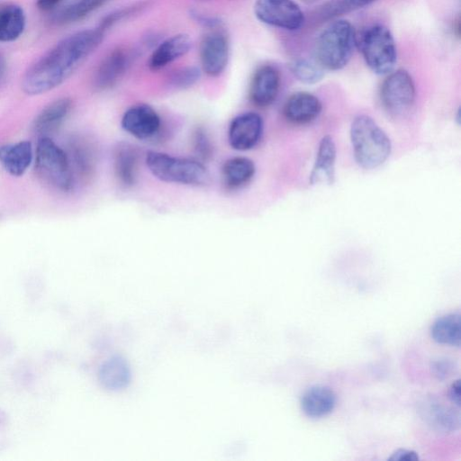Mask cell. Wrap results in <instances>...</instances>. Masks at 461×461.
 <instances>
[{
	"instance_id": "1",
	"label": "cell",
	"mask_w": 461,
	"mask_h": 461,
	"mask_svg": "<svg viewBox=\"0 0 461 461\" xmlns=\"http://www.w3.org/2000/svg\"><path fill=\"white\" fill-rule=\"evenodd\" d=\"M104 32L98 27L61 40L27 69L22 80L23 92L35 95L61 85L100 45Z\"/></svg>"
},
{
	"instance_id": "2",
	"label": "cell",
	"mask_w": 461,
	"mask_h": 461,
	"mask_svg": "<svg viewBox=\"0 0 461 461\" xmlns=\"http://www.w3.org/2000/svg\"><path fill=\"white\" fill-rule=\"evenodd\" d=\"M350 140L355 159L365 169L381 166L390 156V139L367 115L355 117L350 127Z\"/></svg>"
},
{
	"instance_id": "3",
	"label": "cell",
	"mask_w": 461,
	"mask_h": 461,
	"mask_svg": "<svg viewBox=\"0 0 461 461\" xmlns=\"http://www.w3.org/2000/svg\"><path fill=\"white\" fill-rule=\"evenodd\" d=\"M357 37L353 25L338 19L327 25L315 43V59L325 70H339L349 62Z\"/></svg>"
},
{
	"instance_id": "4",
	"label": "cell",
	"mask_w": 461,
	"mask_h": 461,
	"mask_svg": "<svg viewBox=\"0 0 461 461\" xmlns=\"http://www.w3.org/2000/svg\"><path fill=\"white\" fill-rule=\"evenodd\" d=\"M145 161L151 174L163 182L198 186L210 180L207 168L198 160L149 151Z\"/></svg>"
},
{
	"instance_id": "5",
	"label": "cell",
	"mask_w": 461,
	"mask_h": 461,
	"mask_svg": "<svg viewBox=\"0 0 461 461\" xmlns=\"http://www.w3.org/2000/svg\"><path fill=\"white\" fill-rule=\"evenodd\" d=\"M35 167L40 177L51 187L68 192L75 184L68 154L49 137H41L36 148Z\"/></svg>"
},
{
	"instance_id": "6",
	"label": "cell",
	"mask_w": 461,
	"mask_h": 461,
	"mask_svg": "<svg viewBox=\"0 0 461 461\" xmlns=\"http://www.w3.org/2000/svg\"><path fill=\"white\" fill-rule=\"evenodd\" d=\"M367 67L377 75L389 74L397 62V49L391 31L381 24L367 27L357 41Z\"/></svg>"
},
{
	"instance_id": "7",
	"label": "cell",
	"mask_w": 461,
	"mask_h": 461,
	"mask_svg": "<svg viewBox=\"0 0 461 461\" xmlns=\"http://www.w3.org/2000/svg\"><path fill=\"white\" fill-rule=\"evenodd\" d=\"M415 86L404 69L391 71L384 80L380 98L385 110L393 115L408 112L415 101Z\"/></svg>"
},
{
	"instance_id": "8",
	"label": "cell",
	"mask_w": 461,
	"mask_h": 461,
	"mask_svg": "<svg viewBox=\"0 0 461 461\" xmlns=\"http://www.w3.org/2000/svg\"><path fill=\"white\" fill-rule=\"evenodd\" d=\"M253 10L260 22L274 27L296 31L304 23V14L294 0H257Z\"/></svg>"
},
{
	"instance_id": "9",
	"label": "cell",
	"mask_w": 461,
	"mask_h": 461,
	"mask_svg": "<svg viewBox=\"0 0 461 461\" xmlns=\"http://www.w3.org/2000/svg\"><path fill=\"white\" fill-rule=\"evenodd\" d=\"M262 131L261 116L252 112L244 113L232 119L228 130V140L236 150H249L258 144Z\"/></svg>"
},
{
	"instance_id": "10",
	"label": "cell",
	"mask_w": 461,
	"mask_h": 461,
	"mask_svg": "<svg viewBox=\"0 0 461 461\" xmlns=\"http://www.w3.org/2000/svg\"><path fill=\"white\" fill-rule=\"evenodd\" d=\"M160 117L149 104H140L130 107L122 117V129L140 140L155 136L160 129Z\"/></svg>"
},
{
	"instance_id": "11",
	"label": "cell",
	"mask_w": 461,
	"mask_h": 461,
	"mask_svg": "<svg viewBox=\"0 0 461 461\" xmlns=\"http://www.w3.org/2000/svg\"><path fill=\"white\" fill-rule=\"evenodd\" d=\"M229 42L226 36L219 32L203 37L200 44V60L203 72L210 77L221 75L229 60Z\"/></svg>"
},
{
	"instance_id": "12",
	"label": "cell",
	"mask_w": 461,
	"mask_h": 461,
	"mask_svg": "<svg viewBox=\"0 0 461 461\" xmlns=\"http://www.w3.org/2000/svg\"><path fill=\"white\" fill-rule=\"evenodd\" d=\"M280 87V74L270 65H265L254 73L250 87L251 102L258 107L270 105L276 98Z\"/></svg>"
},
{
	"instance_id": "13",
	"label": "cell",
	"mask_w": 461,
	"mask_h": 461,
	"mask_svg": "<svg viewBox=\"0 0 461 461\" xmlns=\"http://www.w3.org/2000/svg\"><path fill=\"white\" fill-rule=\"evenodd\" d=\"M131 54L124 49L111 51L99 65L95 77L94 85L98 90L113 86L126 71Z\"/></svg>"
},
{
	"instance_id": "14",
	"label": "cell",
	"mask_w": 461,
	"mask_h": 461,
	"mask_svg": "<svg viewBox=\"0 0 461 461\" xmlns=\"http://www.w3.org/2000/svg\"><path fill=\"white\" fill-rule=\"evenodd\" d=\"M321 109V103L317 96L307 92H297L286 100L284 115L293 123L305 124L315 120Z\"/></svg>"
},
{
	"instance_id": "15",
	"label": "cell",
	"mask_w": 461,
	"mask_h": 461,
	"mask_svg": "<svg viewBox=\"0 0 461 461\" xmlns=\"http://www.w3.org/2000/svg\"><path fill=\"white\" fill-rule=\"evenodd\" d=\"M336 401V394L331 388L316 384L303 393L300 404L306 416L318 419L330 413L335 408Z\"/></svg>"
},
{
	"instance_id": "16",
	"label": "cell",
	"mask_w": 461,
	"mask_h": 461,
	"mask_svg": "<svg viewBox=\"0 0 461 461\" xmlns=\"http://www.w3.org/2000/svg\"><path fill=\"white\" fill-rule=\"evenodd\" d=\"M192 46V41L187 34L173 35L163 41L152 52L149 67L152 70H159L173 61L185 55Z\"/></svg>"
},
{
	"instance_id": "17",
	"label": "cell",
	"mask_w": 461,
	"mask_h": 461,
	"mask_svg": "<svg viewBox=\"0 0 461 461\" xmlns=\"http://www.w3.org/2000/svg\"><path fill=\"white\" fill-rule=\"evenodd\" d=\"M140 152L129 143H120L113 154V168L118 182L125 187L132 186L137 179Z\"/></svg>"
},
{
	"instance_id": "18",
	"label": "cell",
	"mask_w": 461,
	"mask_h": 461,
	"mask_svg": "<svg viewBox=\"0 0 461 461\" xmlns=\"http://www.w3.org/2000/svg\"><path fill=\"white\" fill-rule=\"evenodd\" d=\"M335 143L330 136H324L320 141L316 160L310 176L311 184H332L335 177Z\"/></svg>"
},
{
	"instance_id": "19",
	"label": "cell",
	"mask_w": 461,
	"mask_h": 461,
	"mask_svg": "<svg viewBox=\"0 0 461 461\" xmlns=\"http://www.w3.org/2000/svg\"><path fill=\"white\" fill-rule=\"evenodd\" d=\"M72 108L69 98H60L46 107L36 116L33 122L34 132L41 137H48L56 131L67 118Z\"/></svg>"
},
{
	"instance_id": "20",
	"label": "cell",
	"mask_w": 461,
	"mask_h": 461,
	"mask_svg": "<svg viewBox=\"0 0 461 461\" xmlns=\"http://www.w3.org/2000/svg\"><path fill=\"white\" fill-rule=\"evenodd\" d=\"M422 412L424 413L425 420L438 431L444 433L453 432L460 426L459 411L444 405L438 401H426Z\"/></svg>"
},
{
	"instance_id": "21",
	"label": "cell",
	"mask_w": 461,
	"mask_h": 461,
	"mask_svg": "<svg viewBox=\"0 0 461 461\" xmlns=\"http://www.w3.org/2000/svg\"><path fill=\"white\" fill-rule=\"evenodd\" d=\"M32 159V147L29 141H19L0 147V163L12 176H22Z\"/></svg>"
},
{
	"instance_id": "22",
	"label": "cell",
	"mask_w": 461,
	"mask_h": 461,
	"mask_svg": "<svg viewBox=\"0 0 461 461\" xmlns=\"http://www.w3.org/2000/svg\"><path fill=\"white\" fill-rule=\"evenodd\" d=\"M430 336L438 344L459 348L461 345L460 312H448L437 318L430 327Z\"/></svg>"
},
{
	"instance_id": "23",
	"label": "cell",
	"mask_w": 461,
	"mask_h": 461,
	"mask_svg": "<svg viewBox=\"0 0 461 461\" xmlns=\"http://www.w3.org/2000/svg\"><path fill=\"white\" fill-rule=\"evenodd\" d=\"M256 171L253 161L245 157L227 159L221 167L224 185L230 189H237L248 184Z\"/></svg>"
},
{
	"instance_id": "24",
	"label": "cell",
	"mask_w": 461,
	"mask_h": 461,
	"mask_svg": "<svg viewBox=\"0 0 461 461\" xmlns=\"http://www.w3.org/2000/svg\"><path fill=\"white\" fill-rule=\"evenodd\" d=\"M25 27V14L15 4H0V42H9L21 36Z\"/></svg>"
},
{
	"instance_id": "25",
	"label": "cell",
	"mask_w": 461,
	"mask_h": 461,
	"mask_svg": "<svg viewBox=\"0 0 461 461\" xmlns=\"http://www.w3.org/2000/svg\"><path fill=\"white\" fill-rule=\"evenodd\" d=\"M109 0H72L53 15L56 24L72 23L86 17Z\"/></svg>"
},
{
	"instance_id": "26",
	"label": "cell",
	"mask_w": 461,
	"mask_h": 461,
	"mask_svg": "<svg viewBox=\"0 0 461 461\" xmlns=\"http://www.w3.org/2000/svg\"><path fill=\"white\" fill-rule=\"evenodd\" d=\"M68 157L74 174L86 177L93 170L94 160L90 146L83 140H73L69 145Z\"/></svg>"
},
{
	"instance_id": "27",
	"label": "cell",
	"mask_w": 461,
	"mask_h": 461,
	"mask_svg": "<svg viewBox=\"0 0 461 461\" xmlns=\"http://www.w3.org/2000/svg\"><path fill=\"white\" fill-rule=\"evenodd\" d=\"M293 75L302 83L315 84L324 77L325 69L316 59L300 58L294 59L290 66Z\"/></svg>"
},
{
	"instance_id": "28",
	"label": "cell",
	"mask_w": 461,
	"mask_h": 461,
	"mask_svg": "<svg viewBox=\"0 0 461 461\" xmlns=\"http://www.w3.org/2000/svg\"><path fill=\"white\" fill-rule=\"evenodd\" d=\"M376 0H330L321 9L324 19L335 18L367 6Z\"/></svg>"
},
{
	"instance_id": "29",
	"label": "cell",
	"mask_w": 461,
	"mask_h": 461,
	"mask_svg": "<svg viewBox=\"0 0 461 461\" xmlns=\"http://www.w3.org/2000/svg\"><path fill=\"white\" fill-rule=\"evenodd\" d=\"M193 148L194 153L201 160H208L212 158L213 148L206 131L197 128L193 135Z\"/></svg>"
},
{
	"instance_id": "30",
	"label": "cell",
	"mask_w": 461,
	"mask_h": 461,
	"mask_svg": "<svg viewBox=\"0 0 461 461\" xmlns=\"http://www.w3.org/2000/svg\"><path fill=\"white\" fill-rule=\"evenodd\" d=\"M200 77V70L195 67L182 68L173 73L171 84L177 88L192 86Z\"/></svg>"
},
{
	"instance_id": "31",
	"label": "cell",
	"mask_w": 461,
	"mask_h": 461,
	"mask_svg": "<svg viewBox=\"0 0 461 461\" xmlns=\"http://www.w3.org/2000/svg\"><path fill=\"white\" fill-rule=\"evenodd\" d=\"M456 364L449 358H439L431 363V371L433 375L439 380H444L452 375Z\"/></svg>"
},
{
	"instance_id": "32",
	"label": "cell",
	"mask_w": 461,
	"mask_h": 461,
	"mask_svg": "<svg viewBox=\"0 0 461 461\" xmlns=\"http://www.w3.org/2000/svg\"><path fill=\"white\" fill-rule=\"evenodd\" d=\"M193 19L204 27L216 28L221 24V21L213 16L205 15L195 11L191 12Z\"/></svg>"
},
{
	"instance_id": "33",
	"label": "cell",
	"mask_w": 461,
	"mask_h": 461,
	"mask_svg": "<svg viewBox=\"0 0 461 461\" xmlns=\"http://www.w3.org/2000/svg\"><path fill=\"white\" fill-rule=\"evenodd\" d=\"M388 460H393V461H398V460H402H402L416 461V460H419V456L413 450L405 449V448H400V449L395 450L388 457Z\"/></svg>"
},
{
	"instance_id": "34",
	"label": "cell",
	"mask_w": 461,
	"mask_h": 461,
	"mask_svg": "<svg viewBox=\"0 0 461 461\" xmlns=\"http://www.w3.org/2000/svg\"><path fill=\"white\" fill-rule=\"evenodd\" d=\"M448 397L452 403L459 408L460 407V380H456L449 387Z\"/></svg>"
},
{
	"instance_id": "35",
	"label": "cell",
	"mask_w": 461,
	"mask_h": 461,
	"mask_svg": "<svg viewBox=\"0 0 461 461\" xmlns=\"http://www.w3.org/2000/svg\"><path fill=\"white\" fill-rule=\"evenodd\" d=\"M63 0H36V6L43 12H50L61 4Z\"/></svg>"
},
{
	"instance_id": "36",
	"label": "cell",
	"mask_w": 461,
	"mask_h": 461,
	"mask_svg": "<svg viewBox=\"0 0 461 461\" xmlns=\"http://www.w3.org/2000/svg\"><path fill=\"white\" fill-rule=\"evenodd\" d=\"M6 73V62L3 55L0 53V82L3 80Z\"/></svg>"
},
{
	"instance_id": "37",
	"label": "cell",
	"mask_w": 461,
	"mask_h": 461,
	"mask_svg": "<svg viewBox=\"0 0 461 461\" xmlns=\"http://www.w3.org/2000/svg\"><path fill=\"white\" fill-rule=\"evenodd\" d=\"M304 1L314 2V1H317V0H304Z\"/></svg>"
}]
</instances>
